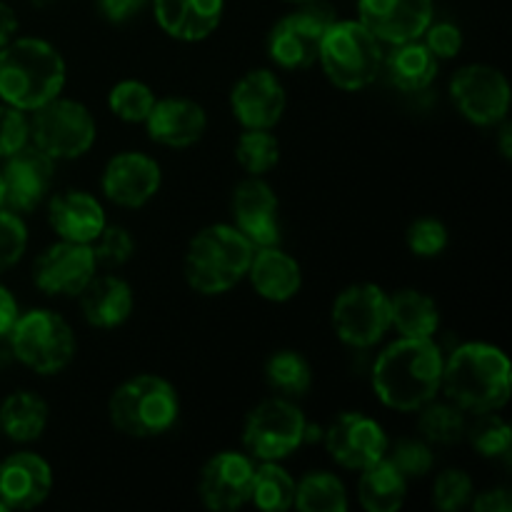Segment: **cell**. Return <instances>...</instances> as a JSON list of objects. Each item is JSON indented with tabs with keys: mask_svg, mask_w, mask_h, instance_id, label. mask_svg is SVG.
<instances>
[{
	"mask_svg": "<svg viewBox=\"0 0 512 512\" xmlns=\"http://www.w3.org/2000/svg\"><path fill=\"white\" fill-rule=\"evenodd\" d=\"M15 30H18V18H15V13L8 5L0 3V48L13 40Z\"/></svg>",
	"mask_w": 512,
	"mask_h": 512,
	"instance_id": "obj_48",
	"label": "cell"
},
{
	"mask_svg": "<svg viewBox=\"0 0 512 512\" xmlns=\"http://www.w3.org/2000/svg\"><path fill=\"white\" fill-rule=\"evenodd\" d=\"M5 510H8V508H5V503H3V500H0V512H5Z\"/></svg>",
	"mask_w": 512,
	"mask_h": 512,
	"instance_id": "obj_51",
	"label": "cell"
},
{
	"mask_svg": "<svg viewBox=\"0 0 512 512\" xmlns=\"http://www.w3.org/2000/svg\"><path fill=\"white\" fill-rule=\"evenodd\" d=\"M233 113L245 128H273L285 110V90L270 70H250L230 93Z\"/></svg>",
	"mask_w": 512,
	"mask_h": 512,
	"instance_id": "obj_18",
	"label": "cell"
},
{
	"mask_svg": "<svg viewBox=\"0 0 512 512\" xmlns=\"http://www.w3.org/2000/svg\"><path fill=\"white\" fill-rule=\"evenodd\" d=\"M18 303L5 285H0V338H8L18 320Z\"/></svg>",
	"mask_w": 512,
	"mask_h": 512,
	"instance_id": "obj_46",
	"label": "cell"
},
{
	"mask_svg": "<svg viewBox=\"0 0 512 512\" xmlns=\"http://www.w3.org/2000/svg\"><path fill=\"white\" fill-rule=\"evenodd\" d=\"M450 95L460 113L478 125L500 123L510 108L508 80L490 65L460 68L450 83Z\"/></svg>",
	"mask_w": 512,
	"mask_h": 512,
	"instance_id": "obj_12",
	"label": "cell"
},
{
	"mask_svg": "<svg viewBox=\"0 0 512 512\" xmlns=\"http://www.w3.org/2000/svg\"><path fill=\"white\" fill-rule=\"evenodd\" d=\"M108 105L125 123H145L155 105L153 90L140 80H123L108 95Z\"/></svg>",
	"mask_w": 512,
	"mask_h": 512,
	"instance_id": "obj_36",
	"label": "cell"
},
{
	"mask_svg": "<svg viewBox=\"0 0 512 512\" xmlns=\"http://www.w3.org/2000/svg\"><path fill=\"white\" fill-rule=\"evenodd\" d=\"M143 0H100V10L108 20H125L138 10Z\"/></svg>",
	"mask_w": 512,
	"mask_h": 512,
	"instance_id": "obj_47",
	"label": "cell"
},
{
	"mask_svg": "<svg viewBox=\"0 0 512 512\" xmlns=\"http://www.w3.org/2000/svg\"><path fill=\"white\" fill-rule=\"evenodd\" d=\"M358 493L365 510L395 512L403 508L405 495H408V480L383 458L363 468Z\"/></svg>",
	"mask_w": 512,
	"mask_h": 512,
	"instance_id": "obj_28",
	"label": "cell"
},
{
	"mask_svg": "<svg viewBox=\"0 0 512 512\" xmlns=\"http://www.w3.org/2000/svg\"><path fill=\"white\" fill-rule=\"evenodd\" d=\"M465 435H468L473 448L478 450L483 458H508L510 455V425L505 423L503 418H498V415L480 413L478 423L470 430H465Z\"/></svg>",
	"mask_w": 512,
	"mask_h": 512,
	"instance_id": "obj_37",
	"label": "cell"
},
{
	"mask_svg": "<svg viewBox=\"0 0 512 512\" xmlns=\"http://www.w3.org/2000/svg\"><path fill=\"white\" fill-rule=\"evenodd\" d=\"M90 250L95 255V263L105 265V268H118V265L130 260V255L135 250V240L130 238V233L125 228L105 225L98 238L90 243Z\"/></svg>",
	"mask_w": 512,
	"mask_h": 512,
	"instance_id": "obj_39",
	"label": "cell"
},
{
	"mask_svg": "<svg viewBox=\"0 0 512 512\" xmlns=\"http://www.w3.org/2000/svg\"><path fill=\"white\" fill-rule=\"evenodd\" d=\"M265 380L280 398L298 400L310 390L313 373L303 355L293 350H280L265 363Z\"/></svg>",
	"mask_w": 512,
	"mask_h": 512,
	"instance_id": "obj_32",
	"label": "cell"
},
{
	"mask_svg": "<svg viewBox=\"0 0 512 512\" xmlns=\"http://www.w3.org/2000/svg\"><path fill=\"white\" fill-rule=\"evenodd\" d=\"M235 228L245 235L253 245L268 248L278 245V198L273 188L260 178H250L238 185L233 195Z\"/></svg>",
	"mask_w": 512,
	"mask_h": 512,
	"instance_id": "obj_20",
	"label": "cell"
},
{
	"mask_svg": "<svg viewBox=\"0 0 512 512\" xmlns=\"http://www.w3.org/2000/svg\"><path fill=\"white\" fill-rule=\"evenodd\" d=\"M145 125L155 143L168 145V148H188L203 138L208 118H205V110L193 100L165 98L155 100Z\"/></svg>",
	"mask_w": 512,
	"mask_h": 512,
	"instance_id": "obj_22",
	"label": "cell"
},
{
	"mask_svg": "<svg viewBox=\"0 0 512 512\" xmlns=\"http://www.w3.org/2000/svg\"><path fill=\"white\" fill-rule=\"evenodd\" d=\"M0 208H3V175H0Z\"/></svg>",
	"mask_w": 512,
	"mask_h": 512,
	"instance_id": "obj_50",
	"label": "cell"
},
{
	"mask_svg": "<svg viewBox=\"0 0 512 512\" xmlns=\"http://www.w3.org/2000/svg\"><path fill=\"white\" fill-rule=\"evenodd\" d=\"M48 423V405L35 393H13L0 405V430L15 443L38 440Z\"/></svg>",
	"mask_w": 512,
	"mask_h": 512,
	"instance_id": "obj_29",
	"label": "cell"
},
{
	"mask_svg": "<svg viewBox=\"0 0 512 512\" xmlns=\"http://www.w3.org/2000/svg\"><path fill=\"white\" fill-rule=\"evenodd\" d=\"M248 275L253 280V288L265 300H273V303L290 300L300 290V283H303L300 265L290 255H285L283 250L275 248V245L260 248L253 255Z\"/></svg>",
	"mask_w": 512,
	"mask_h": 512,
	"instance_id": "obj_26",
	"label": "cell"
},
{
	"mask_svg": "<svg viewBox=\"0 0 512 512\" xmlns=\"http://www.w3.org/2000/svg\"><path fill=\"white\" fill-rule=\"evenodd\" d=\"M385 63H388L390 80L405 93H418L428 88L438 75V58L430 53L428 45L415 43V40L395 45Z\"/></svg>",
	"mask_w": 512,
	"mask_h": 512,
	"instance_id": "obj_27",
	"label": "cell"
},
{
	"mask_svg": "<svg viewBox=\"0 0 512 512\" xmlns=\"http://www.w3.org/2000/svg\"><path fill=\"white\" fill-rule=\"evenodd\" d=\"M408 245L420 258H435L448 245V230H445V225L440 220L420 218L410 225Z\"/></svg>",
	"mask_w": 512,
	"mask_h": 512,
	"instance_id": "obj_42",
	"label": "cell"
},
{
	"mask_svg": "<svg viewBox=\"0 0 512 512\" xmlns=\"http://www.w3.org/2000/svg\"><path fill=\"white\" fill-rule=\"evenodd\" d=\"M360 23L380 43L418 40L433 23V0H360Z\"/></svg>",
	"mask_w": 512,
	"mask_h": 512,
	"instance_id": "obj_16",
	"label": "cell"
},
{
	"mask_svg": "<svg viewBox=\"0 0 512 512\" xmlns=\"http://www.w3.org/2000/svg\"><path fill=\"white\" fill-rule=\"evenodd\" d=\"M295 508L305 512H345L348 495L343 483L330 473H310L295 488Z\"/></svg>",
	"mask_w": 512,
	"mask_h": 512,
	"instance_id": "obj_33",
	"label": "cell"
},
{
	"mask_svg": "<svg viewBox=\"0 0 512 512\" xmlns=\"http://www.w3.org/2000/svg\"><path fill=\"white\" fill-rule=\"evenodd\" d=\"M473 508L478 512H510L512 510V498L508 490H488V493L480 495L473 503Z\"/></svg>",
	"mask_w": 512,
	"mask_h": 512,
	"instance_id": "obj_45",
	"label": "cell"
},
{
	"mask_svg": "<svg viewBox=\"0 0 512 512\" xmlns=\"http://www.w3.org/2000/svg\"><path fill=\"white\" fill-rule=\"evenodd\" d=\"M390 325L403 338H433L440 325L438 305L418 290H400L390 298Z\"/></svg>",
	"mask_w": 512,
	"mask_h": 512,
	"instance_id": "obj_30",
	"label": "cell"
},
{
	"mask_svg": "<svg viewBox=\"0 0 512 512\" xmlns=\"http://www.w3.org/2000/svg\"><path fill=\"white\" fill-rule=\"evenodd\" d=\"M30 135L35 148L48 153L53 160L80 158L95 143V120L85 105L53 98L35 108Z\"/></svg>",
	"mask_w": 512,
	"mask_h": 512,
	"instance_id": "obj_8",
	"label": "cell"
},
{
	"mask_svg": "<svg viewBox=\"0 0 512 512\" xmlns=\"http://www.w3.org/2000/svg\"><path fill=\"white\" fill-rule=\"evenodd\" d=\"M178 393L158 375H138L120 385L110 398V420L133 438H153L178 420Z\"/></svg>",
	"mask_w": 512,
	"mask_h": 512,
	"instance_id": "obj_6",
	"label": "cell"
},
{
	"mask_svg": "<svg viewBox=\"0 0 512 512\" xmlns=\"http://www.w3.org/2000/svg\"><path fill=\"white\" fill-rule=\"evenodd\" d=\"M30 123L23 115V110L15 105H0V158L18 153L20 148L28 145Z\"/></svg>",
	"mask_w": 512,
	"mask_h": 512,
	"instance_id": "obj_43",
	"label": "cell"
},
{
	"mask_svg": "<svg viewBox=\"0 0 512 512\" xmlns=\"http://www.w3.org/2000/svg\"><path fill=\"white\" fill-rule=\"evenodd\" d=\"M470 498H473V480L463 470H445L435 478L433 500L440 510H463L470 503Z\"/></svg>",
	"mask_w": 512,
	"mask_h": 512,
	"instance_id": "obj_40",
	"label": "cell"
},
{
	"mask_svg": "<svg viewBox=\"0 0 512 512\" xmlns=\"http://www.w3.org/2000/svg\"><path fill=\"white\" fill-rule=\"evenodd\" d=\"M305 415L288 398L263 400L245 420L243 443L253 458L283 460L305 443Z\"/></svg>",
	"mask_w": 512,
	"mask_h": 512,
	"instance_id": "obj_9",
	"label": "cell"
},
{
	"mask_svg": "<svg viewBox=\"0 0 512 512\" xmlns=\"http://www.w3.org/2000/svg\"><path fill=\"white\" fill-rule=\"evenodd\" d=\"M160 188V168L143 153H120L105 165L103 193L123 208H140Z\"/></svg>",
	"mask_w": 512,
	"mask_h": 512,
	"instance_id": "obj_19",
	"label": "cell"
},
{
	"mask_svg": "<svg viewBox=\"0 0 512 512\" xmlns=\"http://www.w3.org/2000/svg\"><path fill=\"white\" fill-rule=\"evenodd\" d=\"M335 333L350 348H370L390 328V298L378 285H353L333 305Z\"/></svg>",
	"mask_w": 512,
	"mask_h": 512,
	"instance_id": "obj_10",
	"label": "cell"
},
{
	"mask_svg": "<svg viewBox=\"0 0 512 512\" xmlns=\"http://www.w3.org/2000/svg\"><path fill=\"white\" fill-rule=\"evenodd\" d=\"M160 28L178 40H203L223 18V0H155Z\"/></svg>",
	"mask_w": 512,
	"mask_h": 512,
	"instance_id": "obj_24",
	"label": "cell"
},
{
	"mask_svg": "<svg viewBox=\"0 0 512 512\" xmlns=\"http://www.w3.org/2000/svg\"><path fill=\"white\" fill-rule=\"evenodd\" d=\"M253 463L240 453H220L200 473V498L210 510H238L250 500Z\"/></svg>",
	"mask_w": 512,
	"mask_h": 512,
	"instance_id": "obj_17",
	"label": "cell"
},
{
	"mask_svg": "<svg viewBox=\"0 0 512 512\" xmlns=\"http://www.w3.org/2000/svg\"><path fill=\"white\" fill-rule=\"evenodd\" d=\"M335 20L328 5H308L285 15L268 38V53L280 68L305 70L318 60L325 30Z\"/></svg>",
	"mask_w": 512,
	"mask_h": 512,
	"instance_id": "obj_11",
	"label": "cell"
},
{
	"mask_svg": "<svg viewBox=\"0 0 512 512\" xmlns=\"http://www.w3.org/2000/svg\"><path fill=\"white\" fill-rule=\"evenodd\" d=\"M235 155L250 175H263L278 163L280 143L268 128H248V133L240 135Z\"/></svg>",
	"mask_w": 512,
	"mask_h": 512,
	"instance_id": "obj_35",
	"label": "cell"
},
{
	"mask_svg": "<svg viewBox=\"0 0 512 512\" xmlns=\"http://www.w3.org/2000/svg\"><path fill=\"white\" fill-rule=\"evenodd\" d=\"M95 268L98 263L88 243L60 240L35 260L33 278L48 295H80V290L93 280Z\"/></svg>",
	"mask_w": 512,
	"mask_h": 512,
	"instance_id": "obj_15",
	"label": "cell"
},
{
	"mask_svg": "<svg viewBox=\"0 0 512 512\" xmlns=\"http://www.w3.org/2000/svg\"><path fill=\"white\" fill-rule=\"evenodd\" d=\"M290 3H310V0H290Z\"/></svg>",
	"mask_w": 512,
	"mask_h": 512,
	"instance_id": "obj_52",
	"label": "cell"
},
{
	"mask_svg": "<svg viewBox=\"0 0 512 512\" xmlns=\"http://www.w3.org/2000/svg\"><path fill=\"white\" fill-rule=\"evenodd\" d=\"M80 308L95 328H118L133 313V290L115 275H93V280L80 290Z\"/></svg>",
	"mask_w": 512,
	"mask_h": 512,
	"instance_id": "obj_25",
	"label": "cell"
},
{
	"mask_svg": "<svg viewBox=\"0 0 512 512\" xmlns=\"http://www.w3.org/2000/svg\"><path fill=\"white\" fill-rule=\"evenodd\" d=\"M48 218L60 240H70V243L90 245L105 228L103 205L83 190H65L55 195L50 200Z\"/></svg>",
	"mask_w": 512,
	"mask_h": 512,
	"instance_id": "obj_23",
	"label": "cell"
},
{
	"mask_svg": "<svg viewBox=\"0 0 512 512\" xmlns=\"http://www.w3.org/2000/svg\"><path fill=\"white\" fill-rule=\"evenodd\" d=\"M425 45L435 58H455L463 48V33L453 23H430L425 28Z\"/></svg>",
	"mask_w": 512,
	"mask_h": 512,
	"instance_id": "obj_44",
	"label": "cell"
},
{
	"mask_svg": "<svg viewBox=\"0 0 512 512\" xmlns=\"http://www.w3.org/2000/svg\"><path fill=\"white\" fill-rule=\"evenodd\" d=\"M65 63L58 50L38 38L10 40L0 48V98L20 110H35L58 98Z\"/></svg>",
	"mask_w": 512,
	"mask_h": 512,
	"instance_id": "obj_3",
	"label": "cell"
},
{
	"mask_svg": "<svg viewBox=\"0 0 512 512\" xmlns=\"http://www.w3.org/2000/svg\"><path fill=\"white\" fill-rule=\"evenodd\" d=\"M28 245V230L13 210H0V273L18 263Z\"/></svg>",
	"mask_w": 512,
	"mask_h": 512,
	"instance_id": "obj_41",
	"label": "cell"
},
{
	"mask_svg": "<svg viewBox=\"0 0 512 512\" xmlns=\"http://www.w3.org/2000/svg\"><path fill=\"white\" fill-rule=\"evenodd\" d=\"M318 60L330 83L343 90H360L378 78L383 48L360 20H333L323 35Z\"/></svg>",
	"mask_w": 512,
	"mask_h": 512,
	"instance_id": "obj_5",
	"label": "cell"
},
{
	"mask_svg": "<svg viewBox=\"0 0 512 512\" xmlns=\"http://www.w3.org/2000/svg\"><path fill=\"white\" fill-rule=\"evenodd\" d=\"M385 460L408 478H423L433 468V450L423 443V440H398L390 453H385Z\"/></svg>",
	"mask_w": 512,
	"mask_h": 512,
	"instance_id": "obj_38",
	"label": "cell"
},
{
	"mask_svg": "<svg viewBox=\"0 0 512 512\" xmlns=\"http://www.w3.org/2000/svg\"><path fill=\"white\" fill-rule=\"evenodd\" d=\"M295 488H298V483L290 478L288 470L275 465V460H265V463L260 465V468H255L253 473L250 500H253L260 510L283 512L293 508Z\"/></svg>",
	"mask_w": 512,
	"mask_h": 512,
	"instance_id": "obj_31",
	"label": "cell"
},
{
	"mask_svg": "<svg viewBox=\"0 0 512 512\" xmlns=\"http://www.w3.org/2000/svg\"><path fill=\"white\" fill-rule=\"evenodd\" d=\"M3 205L15 213L38 208L48 195L55 175V160L35 145H25L5 158L3 170Z\"/></svg>",
	"mask_w": 512,
	"mask_h": 512,
	"instance_id": "obj_14",
	"label": "cell"
},
{
	"mask_svg": "<svg viewBox=\"0 0 512 512\" xmlns=\"http://www.w3.org/2000/svg\"><path fill=\"white\" fill-rule=\"evenodd\" d=\"M253 243L233 225L200 230L185 255V278L198 293L218 295L248 275Z\"/></svg>",
	"mask_w": 512,
	"mask_h": 512,
	"instance_id": "obj_4",
	"label": "cell"
},
{
	"mask_svg": "<svg viewBox=\"0 0 512 512\" xmlns=\"http://www.w3.org/2000/svg\"><path fill=\"white\" fill-rule=\"evenodd\" d=\"M8 340L13 358L40 375L60 373L75 355L73 333L53 310H30L18 315Z\"/></svg>",
	"mask_w": 512,
	"mask_h": 512,
	"instance_id": "obj_7",
	"label": "cell"
},
{
	"mask_svg": "<svg viewBox=\"0 0 512 512\" xmlns=\"http://www.w3.org/2000/svg\"><path fill=\"white\" fill-rule=\"evenodd\" d=\"M423 413H420V433L425 435V440L438 445H453L460 443L465 438V415L458 405L448 403H433L423 405Z\"/></svg>",
	"mask_w": 512,
	"mask_h": 512,
	"instance_id": "obj_34",
	"label": "cell"
},
{
	"mask_svg": "<svg viewBox=\"0 0 512 512\" xmlns=\"http://www.w3.org/2000/svg\"><path fill=\"white\" fill-rule=\"evenodd\" d=\"M443 353L433 338H400L373 365V388L388 408L420 410L438 395Z\"/></svg>",
	"mask_w": 512,
	"mask_h": 512,
	"instance_id": "obj_1",
	"label": "cell"
},
{
	"mask_svg": "<svg viewBox=\"0 0 512 512\" xmlns=\"http://www.w3.org/2000/svg\"><path fill=\"white\" fill-rule=\"evenodd\" d=\"M53 488L50 465L35 453H15L0 465V500L5 508L28 510L43 503Z\"/></svg>",
	"mask_w": 512,
	"mask_h": 512,
	"instance_id": "obj_21",
	"label": "cell"
},
{
	"mask_svg": "<svg viewBox=\"0 0 512 512\" xmlns=\"http://www.w3.org/2000/svg\"><path fill=\"white\" fill-rule=\"evenodd\" d=\"M440 388L460 410L493 413L510 398V363L503 350L493 345H460L448 363H443Z\"/></svg>",
	"mask_w": 512,
	"mask_h": 512,
	"instance_id": "obj_2",
	"label": "cell"
},
{
	"mask_svg": "<svg viewBox=\"0 0 512 512\" xmlns=\"http://www.w3.org/2000/svg\"><path fill=\"white\" fill-rule=\"evenodd\" d=\"M330 458L348 470H363L388 453V438L373 418L363 413H343L325 430Z\"/></svg>",
	"mask_w": 512,
	"mask_h": 512,
	"instance_id": "obj_13",
	"label": "cell"
},
{
	"mask_svg": "<svg viewBox=\"0 0 512 512\" xmlns=\"http://www.w3.org/2000/svg\"><path fill=\"white\" fill-rule=\"evenodd\" d=\"M510 135H512L510 123H505L503 130H500V150H503L505 158H510V153H512V148H510Z\"/></svg>",
	"mask_w": 512,
	"mask_h": 512,
	"instance_id": "obj_49",
	"label": "cell"
}]
</instances>
